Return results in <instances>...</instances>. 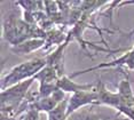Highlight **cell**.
Wrapping results in <instances>:
<instances>
[{"instance_id": "3", "label": "cell", "mask_w": 134, "mask_h": 120, "mask_svg": "<svg viewBox=\"0 0 134 120\" xmlns=\"http://www.w3.org/2000/svg\"><path fill=\"white\" fill-rule=\"evenodd\" d=\"M97 93H99V98H97L96 104H104V105L112 106L115 109H119L121 105V98L119 94L111 93L105 88V86L99 82L97 86Z\"/></svg>"}, {"instance_id": "6", "label": "cell", "mask_w": 134, "mask_h": 120, "mask_svg": "<svg viewBox=\"0 0 134 120\" xmlns=\"http://www.w3.org/2000/svg\"><path fill=\"white\" fill-rule=\"evenodd\" d=\"M68 104L69 98H65L55 109L47 113V120H68Z\"/></svg>"}, {"instance_id": "4", "label": "cell", "mask_w": 134, "mask_h": 120, "mask_svg": "<svg viewBox=\"0 0 134 120\" xmlns=\"http://www.w3.org/2000/svg\"><path fill=\"white\" fill-rule=\"evenodd\" d=\"M57 88L61 89L64 93H78V92H85V90H92L94 89L93 84H87V85H80L76 84L75 81H72V79L68 76H63L57 80L56 82Z\"/></svg>"}, {"instance_id": "2", "label": "cell", "mask_w": 134, "mask_h": 120, "mask_svg": "<svg viewBox=\"0 0 134 120\" xmlns=\"http://www.w3.org/2000/svg\"><path fill=\"white\" fill-rule=\"evenodd\" d=\"M97 98H99V93L97 89H92V90H85V92H78L71 95L69 97V104H68V118L71 115L77 111L78 109L83 107L88 104H96Z\"/></svg>"}, {"instance_id": "1", "label": "cell", "mask_w": 134, "mask_h": 120, "mask_svg": "<svg viewBox=\"0 0 134 120\" xmlns=\"http://www.w3.org/2000/svg\"><path fill=\"white\" fill-rule=\"evenodd\" d=\"M47 65V57L33 58V60L26 61L14 66L9 72L1 79V89L4 90L6 88H9L12 86L20 84V82L35 78L36 75Z\"/></svg>"}, {"instance_id": "5", "label": "cell", "mask_w": 134, "mask_h": 120, "mask_svg": "<svg viewBox=\"0 0 134 120\" xmlns=\"http://www.w3.org/2000/svg\"><path fill=\"white\" fill-rule=\"evenodd\" d=\"M45 39H29L26 41L22 42L20 45H16V46H13L12 47V52L13 53H16V54H20V55H24V54H30L32 52L37 50L40 47L45 45Z\"/></svg>"}, {"instance_id": "7", "label": "cell", "mask_w": 134, "mask_h": 120, "mask_svg": "<svg viewBox=\"0 0 134 120\" xmlns=\"http://www.w3.org/2000/svg\"><path fill=\"white\" fill-rule=\"evenodd\" d=\"M7 120H15V118H8ZM19 120H23L22 118H21V119H19Z\"/></svg>"}]
</instances>
